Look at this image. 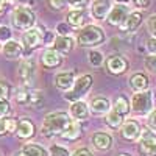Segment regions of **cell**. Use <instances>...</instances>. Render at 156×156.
I'll return each mask as SVG.
<instances>
[{
	"mask_svg": "<svg viewBox=\"0 0 156 156\" xmlns=\"http://www.w3.org/2000/svg\"><path fill=\"white\" fill-rule=\"evenodd\" d=\"M72 119H69V115L64 111H55L45 115V119L42 122L41 126V133L45 137H51V136H61V133L66 129V126L70 123Z\"/></svg>",
	"mask_w": 156,
	"mask_h": 156,
	"instance_id": "obj_1",
	"label": "cell"
},
{
	"mask_svg": "<svg viewBox=\"0 0 156 156\" xmlns=\"http://www.w3.org/2000/svg\"><path fill=\"white\" fill-rule=\"evenodd\" d=\"M105 31L97 25H84L78 30L76 34V44L80 47H87V48H94L100 44L105 42Z\"/></svg>",
	"mask_w": 156,
	"mask_h": 156,
	"instance_id": "obj_2",
	"label": "cell"
},
{
	"mask_svg": "<svg viewBox=\"0 0 156 156\" xmlns=\"http://www.w3.org/2000/svg\"><path fill=\"white\" fill-rule=\"evenodd\" d=\"M34 20H36V16H34L33 9L28 6H17L11 16L12 27L20 31H27V30L33 28Z\"/></svg>",
	"mask_w": 156,
	"mask_h": 156,
	"instance_id": "obj_3",
	"label": "cell"
},
{
	"mask_svg": "<svg viewBox=\"0 0 156 156\" xmlns=\"http://www.w3.org/2000/svg\"><path fill=\"white\" fill-rule=\"evenodd\" d=\"M131 109L139 114V115H145L150 114L153 108V95L150 90H142V92H136L131 97Z\"/></svg>",
	"mask_w": 156,
	"mask_h": 156,
	"instance_id": "obj_4",
	"label": "cell"
},
{
	"mask_svg": "<svg viewBox=\"0 0 156 156\" xmlns=\"http://www.w3.org/2000/svg\"><path fill=\"white\" fill-rule=\"evenodd\" d=\"M90 87H92V76L87 75V73L81 75L80 78H76V81L73 83L72 89L67 90L64 97H66V100H69V101H76L81 97H84Z\"/></svg>",
	"mask_w": 156,
	"mask_h": 156,
	"instance_id": "obj_5",
	"label": "cell"
},
{
	"mask_svg": "<svg viewBox=\"0 0 156 156\" xmlns=\"http://www.w3.org/2000/svg\"><path fill=\"white\" fill-rule=\"evenodd\" d=\"M44 44V31L41 28H30L22 34L23 51H31Z\"/></svg>",
	"mask_w": 156,
	"mask_h": 156,
	"instance_id": "obj_6",
	"label": "cell"
},
{
	"mask_svg": "<svg viewBox=\"0 0 156 156\" xmlns=\"http://www.w3.org/2000/svg\"><path fill=\"white\" fill-rule=\"evenodd\" d=\"M17 75H19V80H20L23 87L33 86V81H34V62H33V59H23L19 66Z\"/></svg>",
	"mask_w": 156,
	"mask_h": 156,
	"instance_id": "obj_7",
	"label": "cell"
},
{
	"mask_svg": "<svg viewBox=\"0 0 156 156\" xmlns=\"http://www.w3.org/2000/svg\"><path fill=\"white\" fill-rule=\"evenodd\" d=\"M128 14H129L128 6H126V5L117 3V5L111 6V9H109V12H108V16H106V22H108L109 25H112V27H120L122 22L126 19Z\"/></svg>",
	"mask_w": 156,
	"mask_h": 156,
	"instance_id": "obj_8",
	"label": "cell"
},
{
	"mask_svg": "<svg viewBox=\"0 0 156 156\" xmlns=\"http://www.w3.org/2000/svg\"><path fill=\"white\" fill-rule=\"evenodd\" d=\"M140 142H139V151L144 156H156V137L145 129L140 133Z\"/></svg>",
	"mask_w": 156,
	"mask_h": 156,
	"instance_id": "obj_9",
	"label": "cell"
},
{
	"mask_svg": "<svg viewBox=\"0 0 156 156\" xmlns=\"http://www.w3.org/2000/svg\"><path fill=\"white\" fill-rule=\"evenodd\" d=\"M128 69V61L120 55H111L106 59V70L111 75H122Z\"/></svg>",
	"mask_w": 156,
	"mask_h": 156,
	"instance_id": "obj_10",
	"label": "cell"
},
{
	"mask_svg": "<svg viewBox=\"0 0 156 156\" xmlns=\"http://www.w3.org/2000/svg\"><path fill=\"white\" fill-rule=\"evenodd\" d=\"M142 20H144L142 12L140 11H133V12H129V14L126 16V19L122 22L120 30L125 31V33H133V31H136L140 27Z\"/></svg>",
	"mask_w": 156,
	"mask_h": 156,
	"instance_id": "obj_11",
	"label": "cell"
},
{
	"mask_svg": "<svg viewBox=\"0 0 156 156\" xmlns=\"http://www.w3.org/2000/svg\"><path fill=\"white\" fill-rule=\"evenodd\" d=\"M87 11L84 8H75L67 12V25L73 28H81L86 25Z\"/></svg>",
	"mask_w": 156,
	"mask_h": 156,
	"instance_id": "obj_12",
	"label": "cell"
},
{
	"mask_svg": "<svg viewBox=\"0 0 156 156\" xmlns=\"http://www.w3.org/2000/svg\"><path fill=\"white\" fill-rule=\"evenodd\" d=\"M140 125L136 120H126L120 128V134L125 140H137L140 137Z\"/></svg>",
	"mask_w": 156,
	"mask_h": 156,
	"instance_id": "obj_13",
	"label": "cell"
},
{
	"mask_svg": "<svg viewBox=\"0 0 156 156\" xmlns=\"http://www.w3.org/2000/svg\"><path fill=\"white\" fill-rule=\"evenodd\" d=\"M111 6H112L111 0H94L92 5H90V14L97 20L106 19Z\"/></svg>",
	"mask_w": 156,
	"mask_h": 156,
	"instance_id": "obj_14",
	"label": "cell"
},
{
	"mask_svg": "<svg viewBox=\"0 0 156 156\" xmlns=\"http://www.w3.org/2000/svg\"><path fill=\"white\" fill-rule=\"evenodd\" d=\"M36 133V128H34V123L30 120V119H22L17 122V126H16V134L19 139H31Z\"/></svg>",
	"mask_w": 156,
	"mask_h": 156,
	"instance_id": "obj_15",
	"label": "cell"
},
{
	"mask_svg": "<svg viewBox=\"0 0 156 156\" xmlns=\"http://www.w3.org/2000/svg\"><path fill=\"white\" fill-rule=\"evenodd\" d=\"M53 50H56L62 56L69 55L73 50V39L69 37V36H59L58 34L55 37V41H53Z\"/></svg>",
	"mask_w": 156,
	"mask_h": 156,
	"instance_id": "obj_16",
	"label": "cell"
},
{
	"mask_svg": "<svg viewBox=\"0 0 156 156\" xmlns=\"http://www.w3.org/2000/svg\"><path fill=\"white\" fill-rule=\"evenodd\" d=\"M72 119L76 120V122H81V120H86L89 117V108L84 101L81 100H76V101H72L70 105V109H69Z\"/></svg>",
	"mask_w": 156,
	"mask_h": 156,
	"instance_id": "obj_17",
	"label": "cell"
},
{
	"mask_svg": "<svg viewBox=\"0 0 156 156\" xmlns=\"http://www.w3.org/2000/svg\"><path fill=\"white\" fill-rule=\"evenodd\" d=\"M75 83V75L73 72H59L56 76H55V86L62 90V92H67V90L72 89Z\"/></svg>",
	"mask_w": 156,
	"mask_h": 156,
	"instance_id": "obj_18",
	"label": "cell"
},
{
	"mask_svg": "<svg viewBox=\"0 0 156 156\" xmlns=\"http://www.w3.org/2000/svg\"><path fill=\"white\" fill-rule=\"evenodd\" d=\"M2 51H3L5 58H8V59H17V58H20L22 53H23V47H22V44H19L17 41H12V39H9V41H6V42L3 44Z\"/></svg>",
	"mask_w": 156,
	"mask_h": 156,
	"instance_id": "obj_19",
	"label": "cell"
},
{
	"mask_svg": "<svg viewBox=\"0 0 156 156\" xmlns=\"http://www.w3.org/2000/svg\"><path fill=\"white\" fill-rule=\"evenodd\" d=\"M92 144L97 150L100 151H106L112 147V137L108 133H103V131H97L92 134Z\"/></svg>",
	"mask_w": 156,
	"mask_h": 156,
	"instance_id": "obj_20",
	"label": "cell"
},
{
	"mask_svg": "<svg viewBox=\"0 0 156 156\" xmlns=\"http://www.w3.org/2000/svg\"><path fill=\"white\" fill-rule=\"evenodd\" d=\"M42 64L48 69H55L59 67L62 64V55H59L56 50L53 48H47L42 55Z\"/></svg>",
	"mask_w": 156,
	"mask_h": 156,
	"instance_id": "obj_21",
	"label": "cell"
},
{
	"mask_svg": "<svg viewBox=\"0 0 156 156\" xmlns=\"http://www.w3.org/2000/svg\"><path fill=\"white\" fill-rule=\"evenodd\" d=\"M90 111L95 115H105L111 111V101L106 97H95L90 101Z\"/></svg>",
	"mask_w": 156,
	"mask_h": 156,
	"instance_id": "obj_22",
	"label": "cell"
},
{
	"mask_svg": "<svg viewBox=\"0 0 156 156\" xmlns=\"http://www.w3.org/2000/svg\"><path fill=\"white\" fill-rule=\"evenodd\" d=\"M148 76L145 73H134L131 75V78H129V86H131V89L134 90V92H142V90H147L148 89Z\"/></svg>",
	"mask_w": 156,
	"mask_h": 156,
	"instance_id": "obj_23",
	"label": "cell"
},
{
	"mask_svg": "<svg viewBox=\"0 0 156 156\" xmlns=\"http://www.w3.org/2000/svg\"><path fill=\"white\" fill-rule=\"evenodd\" d=\"M61 136L67 140H76L81 136V125L76 120H70V123L66 126V129L61 133Z\"/></svg>",
	"mask_w": 156,
	"mask_h": 156,
	"instance_id": "obj_24",
	"label": "cell"
},
{
	"mask_svg": "<svg viewBox=\"0 0 156 156\" xmlns=\"http://www.w3.org/2000/svg\"><path fill=\"white\" fill-rule=\"evenodd\" d=\"M17 126L16 119H9V117H0V136H6L8 133H14Z\"/></svg>",
	"mask_w": 156,
	"mask_h": 156,
	"instance_id": "obj_25",
	"label": "cell"
},
{
	"mask_svg": "<svg viewBox=\"0 0 156 156\" xmlns=\"http://www.w3.org/2000/svg\"><path fill=\"white\" fill-rule=\"evenodd\" d=\"M112 111L117 112V114H120L122 117H125V115L129 112V101L126 100V97H123V95H119V97H117L115 101H114Z\"/></svg>",
	"mask_w": 156,
	"mask_h": 156,
	"instance_id": "obj_26",
	"label": "cell"
},
{
	"mask_svg": "<svg viewBox=\"0 0 156 156\" xmlns=\"http://www.w3.org/2000/svg\"><path fill=\"white\" fill-rule=\"evenodd\" d=\"M22 153L27 156H48L47 150L37 144H25L22 147Z\"/></svg>",
	"mask_w": 156,
	"mask_h": 156,
	"instance_id": "obj_27",
	"label": "cell"
},
{
	"mask_svg": "<svg viewBox=\"0 0 156 156\" xmlns=\"http://www.w3.org/2000/svg\"><path fill=\"white\" fill-rule=\"evenodd\" d=\"M106 125H108L109 128H114V129L120 128V126L123 125V117L111 109V111L106 114Z\"/></svg>",
	"mask_w": 156,
	"mask_h": 156,
	"instance_id": "obj_28",
	"label": "cell"
},
{
	"mask_svg": "<svg viewBox=\"0 0 156 156\" xmlns=\"http://www.w3.org/2000/svg\"><path fill=\"white\" fill-rule=\"evenodd\" d=\"M14 98L16 101L19 103V105H27V103H30V92L27 87H17L16 92H14Z\"/></svg>",
	"mask_w": 156,
	"mask_h": 156,
	"instance_id": "obj_29",
	"label": "cell"
},
{
	"mask_svg": "<svg viewBox=\"0 0 156 156\" xmlns=\"http://www.w3.org/2000/svg\"><path fill=\"white\" fill-rule=\"evenodd\" d=\"M87 58H89V64H90V66H94V67H100L101 64H103V61H105L103 53H101V51H98V50H90Z\"/></svg>",
	"mask_w": 156,
	"mask_h": 156,
	"instance_id": "obj_30",
	"label": "cell"
},
{
	"mask_svg": "<svg viewBox=\"0 0 156 156\" xmlns=\"http://www.w3.org/2000/svg\"><path fill=\"white\" fill-rule=\"evenodd\" d=\"M48 156H70V151L62 147V145H58V144H53L48 150Z\"/></svg>",
	"mask_w": 156,
	"mask_h": 156,
	"instance_id": "obj_31",
	"label": "cell"
},
{
	"mask_svg": "<svg viewBox=\"0 0 156 156\" xmlns=\"http://www.w3.org/2000/svg\"><path fill=\"white\" fill-rule=\"evenodd\" d=\"M9 94H11V86H9L6 81L0 80V98H5V100H8Z\"/></svg>",
	"mask_w": 156,
	"mask_h": 156,
	"instance_id": "obj_32",
	"label": "cell"
},
{
	"mask_svg": "<svg viewBox=\"0 0 156 156\" xmlns=\"http://www.w3.org/2000/svg\"><path fill=\"white\" fill-rule=\"evenodd\" d=\"M144 62H145V67H147L151 73L156 75V55H150V56H147Z\"/></svg>",
	"mask_w": 156,
	"mask_h": 156,
	"instance_id": "obj_33",
	"label": "cell"
},
{
	"mask_svg": "<svg viewBox=\"0 0 156 156\" xmlns=\"http://www.w3.org/2000/svg\"><path fill=\"white\" fill-rule=\"evenodd\" d=\"M30 103H31L33 106L41 105V103H42V92H41V90H39V92H37V90H34V92L30 94Z\"/></svg>",
	"mask_w": 156,
	"mask_h": 156,
	"instance_id": "obj_34",
	"label": "cell"
},
{
	"mask_svg": "<svg viewBox=\"0 0 156 156\" xmlns=\"http://www.w3.org/2000/svg\"><path fill=\"white\" fill-rule=\"evenodd\" d=\"M11 111V106H9V101L5 100V98H0V117H5L8 115Z\"/></svg>",
	"mask_w": 156,
	"mask_h": 156,
	"instance_id": "obj_35",
	"label": "cell"
},
{
	"mask_svg": "<svg viewBox=\"0 0 156 156\" xmlns=\"http://www.w3.org/2000/svg\"><path fill=\"white\" fill-rule=\"evenodd\" d=\"M11 39V30L5 25H0V42H6Z\"/></svg>",
	"mask_w": 156,
	"mask_h": 156,
	"instance_id": "obj_36",
	"label": "cell"
},
{
	"mask_svg": "<svg viewBox=\"0 0 156 156\" xmlns=\"http://www.w3.org/2000/svg\"><path fill=\"white\" fill-rule=\"evenodd\" d=\"M147 28H148V31L151 33V36L156 37V14H153V16L148 17V20H147Z\"/></svg>",
	"mask_w": 156,
	"mask_h": 156,
	"instance_id": "obj_37",
	"label": "cell"
},
{
	"mask_svg": "<svg viewBox=\"0 0 156 156\" xmlns=\"http://www.w3.org/2000/svg\"><path fill=\"white\" fill-rule=\"evenodd\" d=\"M56 31L59 33V36H69V33H70V27L67 25V22H66V23L61 22V23L56 25Z\"/></svg>",
	"mask_w": 156,
	"mask_h": 156,
	"instance_id": "obj_38",
	"label": "cell"
},
{
	"mask_svg": "<svg viewBox=\"0 0 156 156\" xmlns=\"http://www.w3.org/2000/svg\"><path fill=\"white\" fill-rule=\"evenodd\" d=\"M47 2L51 9H62L64 5L67 3V0H47Z\"/></svg>",
	"mask_w": 156,
	"mask_h": 156,
	"instance_id": "obj_39",
	"label": "cell"
},
{
	"mask_svg": "<svg viewBox=\"0 0 156 156\" xmlns=\"http://www.w3.org/2000/svg\"><path fill=\"white\" fill-rule=\"evenodd\" d=\"M133 5L137 9H147L151 5V0H133Z\"/></svg>",
	"mask_w": 156,
	"mask_h": 156,
	"instance_id": "obj_40",
	"label": "cell"
},
{
	"mask_svg": "<svg viewBox=\"0 0 156 156\" xmlns=\"http://www.w3.org/2000/svg\"><path fill=\"white\" fill-rule=\"evenodd\" d=\"M147 123H148V126L153 129V131H156V109H151V111H150L148 119H147Z\"/></svg>",
	"mask_w": 156,
	"mask_h": 156,
	"instance_id": "obj_41",
	"label": "cell"
},
{
	"mask_svg": "<svg viewBox=\"0 0 156 156\" xmlns=\"http://www.w3.org/2000/svg\"><path fill=\"white\" fill-rule=\"evenodd\" d=\"M147 50H148L150 55H156V37L151 36L147 41Z\"/></svg>",
	"mask_w": 156,
	"mask_h": 156,
	"instance_id": "obj_42",
	"label": "cell"
},
{
	"mask_svg": "<svg viewBox=\"0 0 156 156\" xmlns=\"http://www.w3.org/2000/svg\"><path fill=\"white\" fill-rule=\"evenodd\" d=\"M70 156H94V154H92V151L87 150V148H78V150H75Z\"/></svg>",
	"mask_w": 156,
	"mask_h": 156,
	"instance_id": "obj_43",
	"label": "cell"
},
{
	"mask_svg": "<svg viewBox=\"0 0 156 156\" xmlns=\"http://www.w3.org/2000/svg\"><path fill=\"white\" fill-rule=\"evenodd\" d=\"M86 2L87 0H67V3L73 8H83L86 5Z\"/></svg>",
	"mask_w": 156,
	"mask_h": 156,
	"instance_id": "obj_44",
	"label": "cell"
},
{
	"mask_svg": "<svg viewBox=\"0 0 156 156\" xmlns=\"http://www.w3.org/2000/svg\"><path fill=\"white\" fill-rule=\"evenodd\" d=\"M3 9H5V0H0V14L3 12Z\"/></svg>",
	"mask_w": 156,
	"mask_h": 156,
	"instance_id": "obj_45",
	"label": "cell"
},
{
	"mask_svg": "<svg viewBox=\"0 0 156 156\" xmlns=\"http://www.w3.org/2000/svg\"><path fill=\"white\" fill-rule=\"evenodd\" d=\"M115 2H117V3H120V5H126L129 0H115Z\"/></svg>",
	"mask_w": 156,
	"mask_h": 156,
	"instance_id": "obj_46",
	"label": "cell"
},
{
	"mask_svg": "<svg viewBox=\"0 0 156 156\" xmlns=\"http://www.w3.org/2000/svg\"><path fill=\"white\" fill-rule=\"evenodd\" d=\"M119 156H129V154H126V153H122V154H119Z\"/></svg>",
	"mask_w": 156,
	"mask_h": 156,
	"instance_id": "obj_47",
	"label": "cell"
},
{
	"mask_svg": "<svg viewBox=\"0 0 156 156\" xmlns=\"http://www.w3.org/2000/svg\"><path fill=\"white\" fill-rule=\"evenodd\" d=\"M19 156H27V154H23V153H20V154H19Z\"/></svg>",
	"mask_w": 156,
	"mask_h": 156,
	"instance_id": "obj_48",
	"label": "cell"
}]
</instances>
